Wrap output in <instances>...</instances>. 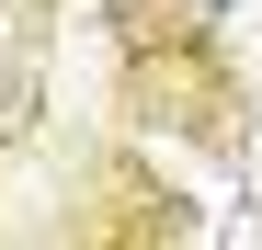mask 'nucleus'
Wrapping results in <instances>:
<instances>
[{
    "label": "nucleus",
    "instance_id": "f257e3e1",
    "mask_svg": "<svg viewBox=\"0 0 262 250\" xmlns=\"http://www.w3.org/2000/svg\"><path fill=\"white\" fill-rule=\"evenodd\" d=\"M183 12H194V23H216V12H228V0H183Z\"/></svg>",
    "mask_w": 262,
    "mask_h": 250
}]
</instances>
